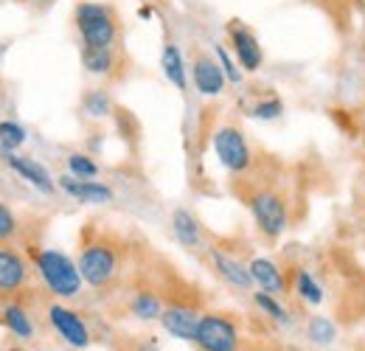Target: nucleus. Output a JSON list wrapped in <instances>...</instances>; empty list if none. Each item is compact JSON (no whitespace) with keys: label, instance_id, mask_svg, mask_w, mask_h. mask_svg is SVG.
<instances>
[{"label":"nucleus","instance_id":"obj_11","mask_svg":"<svg viewBox=\"0 0 365 351\" xmlns=\"http://www.w3.org/2000/svg\"><path fill=\"white\" fill-rule=\"evenodd\" d=\"M200 317H202V312L194 307V304H169V307H163V312H160V326H163L172 337H178V340H191V343H194Z\"/></svg>","mask_w":365,"mask_h":351},{"label":"nucleus","instance_id":"obj_7","mask_svg":"<svg viewBox=\"0 0 365 351\" xmlns=\"http://www.w3.org/2000/svg\"><path fill=\"white\" fill-rule=\"evenodd\" d=\"M225 34H228L233 56H236V62L242 65V71L256 73V71L264 65V51H262V43H259L256 31H253L250 26H245L242 20H228Z\"/></svg>","mask_w":365,"mask_h":351},{"label":"nucleus","instance_id":"obj_22","mask_svg":"<svg viewBox=\"0 0 365 351\" xmlns=\"http://www.w3.org/2000/svg\"><path fill=\"white\" fill-rule=\"evenodd\" d=\"M307 337L315 343V346H331L337 340V326L326 317V315H312L307 320Z\"/></svg>","mask_w":365,"mask_h":351},{"label":"nucleus","instance_id":"obj_27","mask_svg":"<svg viewBox=\"0 0 365 351\" xmlns=\"http://www.w3.org/2000/svg\"><path fill=\"white\" fill-rule=\"evenodd\" d=\"M68 169H71V175L82 177V180H93V177L98 175V166L93 163L88 155H79V152L68 155Z\"/></svg>","mask_w":365,"mask_h":351},{"label":"nucleus","instance_id":"obj_18","mask_svg":"<svg viewBox=\"0 0 365 351\" xmlns=\"http://www.w3.org/2000/svg\"><path fill=\"white\" fill-rule=\"evenodd\" d=\"M82 65L93 76H115L118 68V51L115 48H82Z\"/></svg>","mask_w":365,"mask_h":351},{"label":"nucleus","instance_id":"obj_15","mask_svg":"<svg viewBox=\"0 0 365 351\" xmlns=\"http://www.w3.org/2000/svg\"><path fill=\"white\" fill-rule=\"evenodd\" d=\"M247 267H250L253 284H256L259 290L273 292V295L287 292V275H284V270H281L275 262H270V259H262V256H259V259H253Z\"/></svg>","mask_w":365,"mask_h":351},{"label":"nucleus","instance_id":"obj_9","mask_svg":"<svg viewBox=\"0 0 365 351\" xmlns=\"http://www.w3.org/2000/svg\"><path fill=\"white\" fill-rule=\"evenodd\" d=\"M191 79H194L197 93H202V96H220L228 85L222 65L211 54H205L202 48L191 51Z\"/></svg>","mask_w":365,"mask_h":351},{"label":"nucleus","instance_id":"obj_23","mask_svg":"<svg viewBox=\"0 0 365 351\" xmlns=\"http://www.w3.org/2000/svg\"><path fill=\"white\" fill-rule=\"evenodd\" d=\"M253 304L262 309L267 317H273L275 323H289V312L284 309V304L278 301V295H273V292H264V290L253 292Z\"/></svg>","mask_w":365,"mask_h":351},{"label":"nucleus","instance_id":"obj_32","mask_svg":"<svg viewBox=\"0 0 365 351\" xmlns=\"http://www.w3.org/2000/svg\"><path fill=\"white\" fill-rule=\"evenodd\" d=\"M138 351H160V349H158L155 343H143V346H140V349H138Z\"/></svg>","mask_w":365,"mask_h":351},{"label":"nucleus","instance_id":"obj_17","mask_svg":"<svg viewBox=\"0 0 365 351\" xmlns=\"http://www.w3.org/2000/svg\"><path fill=\"white\" fill-rule=\"evenodd\" d=\"M172 230H175V236H178V242H180L182 248H188V250H200L202 248V228H200V222H197V217L191 211L175 208Z\"/></svg>","mask_w":365,"mask_h":351},{"label":"nucleus","instance_id":"obj_33","mask_svg":"<svg viewBox=\"0 0 365 351\" xmlns=\"http://www.w3.org/2000/svg\"><path fill=\"white\" fill-rule=\"evenodd\" d=\"M239 351H267V349H259V346H247V349H239Z\"/></svg>","mask_w":365,"mask_h":351},{"label":"nucleus","instance_id":"obj_20","mask_svg":"<svg viewBox=\"0 0 365 351\" xmlns=\"http://www.w3.org/2000/svg\"><path fill=\"white\" fill-rule=\"evenodd\" d=\"M130 309H133V315L140 317V320H160L163 301L152 290H138L135 295H133V301H130Z\"/></svg>","mask_w":365,"mask_h":351},{"label":"nucleus","instance_id":"obj_3","mask_svg":"<svg viewBox=\"0 0 365 351\" xmlns=\"http://www.w3.org/2000/svg\"><path fill=\"white\" fill-rule=\"evenodd\" d=\"M31 262L37 267L43 284L51 295L56 298H76L82 292V273H79V264L71 262V256H65L62 250H53V248H40V250H31Z\"/></svg>","mask_w":365,"mask_h":351},{"label":"nucleus","instance_id":"obj_21","mask_svg":"<svg viewBox=\"0 0 365 351\" xmlns=\"http://www.w3.org/2000/svg\"><path fill=\"white\" fill-rule=\"evenodd\" d=\"M295 292H298V298L304 301V304H312V307H318L323 304V287H320L318 281H315V275L309 273V270H295Z\"/></svg>","mask_w":365,"mask_h":351},{"label":"nucleus","instance_id":"obj_16","mask_svg":"<svg viewBox=\"0 0 365 351\" xmlns=\"http://www.w3.org/2000/svg\"><path fill=\"white\" fill-rule=\"evenodd\" d=\"M0 320H3V326H6L14 337H20V340H31V337H34L31 315H29V309L23 307L20 301H14V295H9V301L0 307Z\"/></svg>","mask_w":365,"mask_h":351},{"label":"nucleus","instance_id":"obj_1","mask_svg":"<svg viewBox=\"0 0 365 351\" xmlns=\"http://www.w3.org/2000/svg\"><path fill=\"white\" fill-rule=\"evenodd\" d=\"M73 23L82 37V48H115L121 40V14L113 3L79 0L73 9Z\"/></svg>","mask_w":365,"mask_h":351},{"label":"nucleus","instance_id":"obj_6","mask_svg":"<svg viewBox=\"0 0 365 351\" xmlns=\"http://www.w3.org/2000/svg\"><path fill=\"white\" fill-rule=\"evenodd\" d=\"M214 152H217L220 163L233 175H245L253 166V149H250L245 132L233 124L214 132Z\"/></svg>","mask_w":365,"mask_h":351},{"label":"nucleus","instance_id":"obj_10","mask_svg":"<svg viewBox=\"0 0 365 351\" xmlns=\"http://www.w3.org/2000/svg\"><path fill=\"white\" fill-rule=\"evenodd\" d=\"M29 262L9 245H0V295H17L29 287Z\"/></svg>","mask_w":365,"mask_h":351},{"label":"nucleus","instance_id":"obj_28","mask_svg":"<svg viewBox=\"0 0 365 351\" xmlns=\"http://www.w3.org/2000/svg\"><path fill=\"white\" fill-rule=\"evenodd\" d=\"M217 62L222 65V71H225V76H228L230 85H239V82H242V71L236 68L239 62H233V56L228 54L225 45H217Z\"/></svg>","mask_w":365,"mask_h":351},{"label":"nucleus","instance_id":"obj_12","mask_svg":"<svg viewBox=\"0 0 365 351\" xmlns=\"http://www.w3.org/2000/svg\"><path fill=\"white\" fill-rule=\"evenodd\" d=\"M208 262L214 267V273L228 284L233 290H242V292H250L253 290V275H250V267L242 264L236 256H230L220 248H211L208 250Z\"/></svg>","mask_w":365,"mask_h":351},{"label":"nucleus","instance_id":"obj_30","mask_svg":"<svg viewBox=\"0 0 365 351\" xmlns=\"http://www.w3.org/2000/svg\"><path fill=\"white\" fill-rule=\"evenodd\" d=\"M20 3H29V6H40V9H46V6H51L53 0H20Z\"/></svg>","mask_w":365,"mask_h":351},{"label":"nucleus","instance_id":"obj_31","mask_svg":"<svg viewBox=\"0 0 365 351\" xmlns=\"http://www.w3.org/2000/svg\"><path fill=\"white\" fill-rule=\"evenodd\" d=\"M304 3H318V6H326V9H329V6L337 3V0H304Z\"/></svg>","mask_w":365,"mask_h":351},{"label":"nucleus","instance_id":"obj_2","mask_svg":"<svg viewBox=\"0 0 365 351\" xmlns=\"http://www.w3.org/2000/svg\"><path fill=\"white\" fill-rule=\"evenodd\" d=\"M76 264H79V273H82L85 284H91L93 290H107L121 275L124 248L110 236H96L91 242H85Z\"/></svg>","mask_w":365,"mask_h":351},{"label":"nucleus","instance_id":"obj_14","mask_svg":"<svg viewBox=\"0 0 365 351\" xmlns=\"http://www.w3.org/2000/svg\"><path fill=\"white\" fill-rule=\"evenodd\" d=\"M6 163L17 172V175L23 177L26 183H31L37 191H43V194H53V180L48 175V169L43 163H37L34 158H23V155H14V152H6Z\"/></svg>","mask_w":365,"mask_h":351},{"label":"nucleus","instance_id":"obj_24","mask_svg":"<svg viewBox=\"0 0 365 351\" xmlns=\"http://www.w3.org/2000/svg\"><path fill=\"white\" fill-rule=\"evenodd\" d=\"M85 113L93 118H104L113 113V101L107 96V90H88L85 96Z\"/></svg>","mask_w":365,"mask_h":351},{"label":"nucleus","instance_id":"obj_19","mask_svg":"<svg viewBox=\"0 0 365 351\" xmlns=\"http://www.w3.org/2000/svg\"><path fill=\"white\" fill-rule=\"evenodd\" d=\"M160 68H163V76L175 85L178 90L188 88V73H185V62H182L180 48L175 43L163 45V54H160Z\"/></svg>","mask_w":365,"mask_h":351},{"label":"nucleus","instance_id":"obj_26","mask_svg":"<svg viewBox=\"0 0 365 351\" xmlns=\"http://www.w3.org/2000/svg\"><path fill=\"white\" fill-rule=\"evenodd\" d=\"M281 113H284V101H281L278 96H270V98L256 101V104H253V110H250V116H253V118H259V121H275Z\"/></svg>","mask_w":365,"mask_h":351},{"label":"nucleus","instance_id":"obj_25","mask_svg":"<svg viewBox=\"0 0 365 351\" xmlns=\"http://www.w3.org/2000/svg\"><path fill=\"white\" fill-rule=\"evenodd\" d=\"M23 143H26V130H23L20 124H14V121H0V146H3L6 152L20 149Z\"/></svg>","mask_w":365,"mask_h":351},{"label":"nucleus","instance_id":"obj_4","mask_svg":"<svg viewBox=\"0 0 365 351\" xmlns=\"http://www.w3.org/2000/svg\"><path fill=\"white\" fill-rule=\"evenodd\" d=\"M194 343L200 351H239L242 335L236 320L225 312H202Z\"/></svg>","mask_w":365,"mask_h":351},{"label":"nucleus","instance_id":"obj_13","mask_svg":"<svg viewBox=\"0 0 365 351\" xmlns=\"http://www.w3.org/2000/svg\"><path fill=\"white\" fill-rule=\"evenodd\" d=\"M59 188L79 200V203H88V205H104V203H113V188L104 185V183H96V180H82V177L73 175H62L59 177Z\"/></svg>","mask_w":365,"mask_h":351},{"label":"nucleus","instance_id":"obj_5","mask_svg":"<svg viewBox=\"0 0 365 351\" xmlns=\"http://www.w3.org/2000/svg\"><path fill=\"white\" fill-rule=\"evenodd\" d=\"M250 211H253L256 228L267 239H278L289 228V203L278 188H259L250 197Z\"/></svg>","mask_w":365,"mask_h":351},{"label":"nucleus","instance_id":"obj_29","mask_svg":"<svg viewBox=\"0 0 365 351\" xmlns=\"http://www.w3.org/2000/svg\"><path fill=\"white\" fill-rule=\"evenodd\" d=\"M14 233H17V217L11 214V208H9V205H3V203H0V245H6Z\"/></svg>","mask_w":365,"mask_h":351},{"label":"nucleus","instance_id":"obj_8","mask_svg":"<svg viewBox=\"0 0 365 351\" xmlns=\"http://www.w3.org/2000/svg\"><path fill=\"white\" fill-rule=\"evenodd\" d=\"M48 323L53 326V332L71 346V349H88L91 346V329L82 320L79 312L62 307V304H51L48 307Z\"/></svg>","mask_w":365,"mask_h":351}]
</instances>
